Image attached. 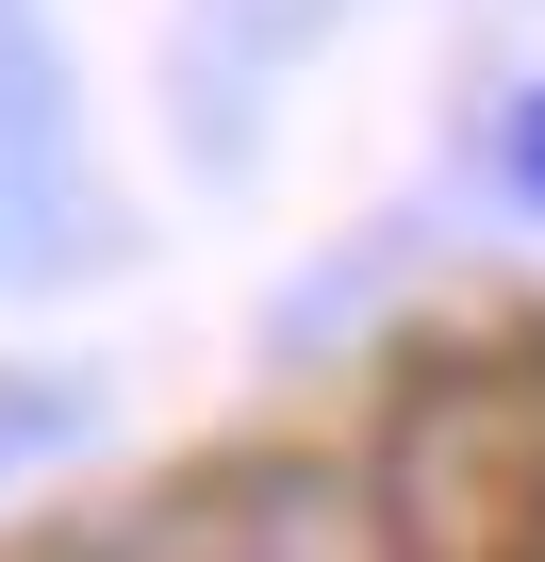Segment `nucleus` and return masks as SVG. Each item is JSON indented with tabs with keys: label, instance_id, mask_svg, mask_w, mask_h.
<instances>
[{
	"label": "nucleus",
	"instance_id": "obj_1",
	"mask_svg": "<svg viewBox=\"0 0 545 562\" xmlns=\"http://www.w3.org/2000/svg\"><path fill=\"white\" fill-rule=\"evenodd\" d=\"M512 182L545 199V100H512Z\"/></svg>",
	"mask_w": 545,
	"mask_h": 562
}]
</instances>
